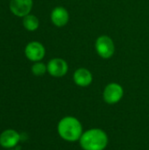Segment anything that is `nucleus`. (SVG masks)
I'll return each instance as SVG.
<instances>
[{
    "mask_svg": "<svg viewBox=\"0 0 149 150\" xmlns=\"http://www.w3.org/2000/svg\"><path fill=\"white\" fill-rule=\"evenodd\" d=\"M57 132L61 139L69 142L79 141L83 134V126L80 120L73 116L62 118L58 123Z\"/></svg>",
    "mask_w": 149,
    "mask_h": 150,
    "instance_id": "1",
    "label": "nucleus"
},
{
    "mask_svg": "<svg viewBox=\"0 0 149 150\" xmlns=\"http://www.w3.org/2000/svg\"><path fill=\"white\" fill-rule=\"evenodd\" d=\"M108 135L100 128H91L85 131L79 143L83 150H105L108 145Z\"/></svg>",
    "mask_w": 149,
    "mask_h": 150,
    "instance_id": "2",
    "label": "nucleus"
},
{
    "mask_svg": "<svg viewBox=\"0 0 149 150\" xmlns=\"http://www.w3.org/2000/svg\"><path fill=\"white\" fill-rule=\"evenodd\" d=\"M97 54L103 59H110L115 52V45L112 39L107 35L99 36L95 42Z\"/></svg>",
    "mask_w": 149,
    "mask_h": 150,
    "instance_id": "3",
    "label": "nucleus"
},
{
    "mask_svg": "<svg viewBox=\"0 0 149 150\" xmlns=\"http://www.w3.org/2000/svg\"><path fill=\"white\" fill-rule=\"evenodd\" d=\"M124 96L123 87L117 83H111L107 84L103 91V98L105 103L109 105H115L119 103Z\"/></svg>",
    "mask_w": 149,
    "mask_h": 150,
    "instance_id": "4",
    "label": "nucleus"
},
{
    "mask_svg": "<svg viewBox=\"0 0 149 150\" xmlns=\"http://www.w3.org/2000/svg\"><path fill=\"white\" fill-rule=\"evenodd\" d=\"M47 72L54 77H62L68 70L67 62L61 58H54L50 60L47 65Z\"/></svg>",
    "mask_w": 149,
    "mask_h": 150,
    "instance_id": "5",
    "label": "nucleus"
},
{
    "mask_svg": "<svg viewBox=\"0 0 149 150\" xmlns=\"http://www.w3.org/2000/svg\"><path fill=\"white\" fill-rule=\"evenodd\" d=\"M32 7V0H11L10 9L12 13L18 17L28 15Z\"/></svg>",
    "mask_w": 149,
    "mask_h": 150,
    "instance_id": "6",
    "label": "nucleus"
},
{
    "mask_svg": "<svg viewBox=\"0 0 149 150\" xmlns=\"http://www.w3.org/2000/svg\"><path fill=\"white\" fill-rule=\"evenodd\" d=\"M25 53L30 61L39 62L45 56V47L38 41H32L26 46Z\"/></svg>",
    "mask_w": 149,
    "mask_h": 150,
    "instance_id": "7",
    "label": "nucleus"
},
{
    "mask_svg": "<svg viewBox=\"0 0 149 150\" xmlns=\"http://www.w3.org/2000/svg\"><path fill=\"white\" fill-rule=\"evenodd\" d=\"M73 79L77 86L87 87L91 84L93 81V76L89 69L85 68H79L74 72Z\"/></svg>",
    "mask_w": 149,
    "mask_h": 150,
    "instance_id": "8",
    "label": "nucleus"
},
{
    "mask_svg": "<svg viewBox=\"0 0 149 150\" xmlns=\"http://www.w3.org/2000/svg\"><path fill=\"white\" fill-rule=\"evenodd\" d=\"M20 141V135L15 130L8 129L4 131L0 135V145L5 149L16 147Z\"/></svg>",
    "mask_w": 149,
    "mask_h": 150,
    "instance_id": "9",
    "label": "nucleus"
},
{
    "mask_svg": "<svg viewBox=\"0 0 149 150\" xmlns=\"http://www.w3.org/2000/svg\"><path fill=\"white\" fill-rule=\"evenodd\" d=\"M51 20L54 25L58 27H62L68 24L69 20V14L64 7L57 6L52 11Z\"/></svg>",
    "mask_w": 149,
    "mask_h": 150,
    "instance_id": "10",
    "label": "nucleus"
},
{
    "mask_svg": "<svg viewBox=\"0 0 149 150\" xmlns=\"http://www.w3.org/2000/svg\"><path fill=\"white\" fill-rule=\"evenodd\" d=\"M23 25L28 31H35L39 27V19L34 15H26L24 17Z\"/></svg>",
    "mask_w": 149,
    "mask_h": 150,
    "instance_id": "11",
    "label": "nucleus"
},
{
    "mask_svg": "<svg viewBox=\"0 0 149 150\" xmlns=\"http://www.w3.org/2000/svg\"><path fill=\"white\" fill-rule=\"evenodd\" d=\"M47 71V66L44 63L40 62H37L32 67V74L34 76H40L44 75Z\"/></svg>",
    "mask_w": 149,
    "mask_h": 150,
    "instance_id": "12",
    "label": "nucleus"
},
{
    "mask_svg": "<svg viewBox=\"0 0 149 150\" xmlns=\"http://www.w3.org/2000/svg\"><path fill=\"white\" fill-rule=\"evenodd\" d=\"M18 149H18V148H17V149H16L15 150H18ZM11 150H12V149H11Z\"/></svg>",
    "mask_w": 149,
    "mask_h": 150,
    "instance_id": "13",
    "label": "nucleus"
}]
</instances>
